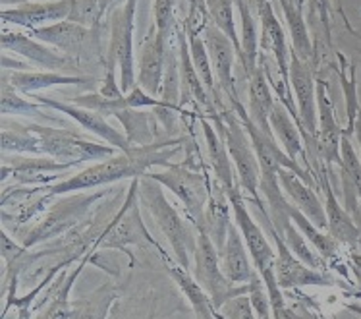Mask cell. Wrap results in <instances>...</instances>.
Listing matches in <instances>:
<instances>
[{
  "instance_id": "obj_36",
  "label": "cell",
  "mask_w": 361,
  "mask_h": 319,
  "mask_svg": "<svg viewBox=\"0 0 361 319\" xmlns=\"http://www.w3.org/2000/svg\"><path fill=\"white\" fill-rule=\"evenodd\" d=\"M89 261H91V253H87L83 260L80 261V265L74 267L68 277H62V281L54 290V296L51 298V302L47 304L44 310L35 315V319H72V300H70V292L74 289L75 281H78V277L81 275L83 267L87 265Z\"/></svg>"
},
{
  "instance_id": "obj_38",
  "label": "cell",
  "mask_w": 361,
  "mask_h": 319,
  "mask_svg": "<svg viewBox=\"0 0 361 319\" xmlns=\"http://www.w3.org/2000/svg\"><path fill=\"white\" fill-rule=\"evenodd\" d=\"M116 119L122 122L126 130V138L130 140L133 148H145L153 145L151 141L155 138L153 132V119L147 112H137L135 109H126L116 112Z\"/></svg>"
},
{
  "instance_id": "obj_6",
  "label": "cell",
  "mask_w": 361,
  "mask_h": 319,
  "mask_svg": "<svg viewBox=\"0 0 361 319\" xmlns=\"http://www.w3.org/2000/svg\"><path fill=\"white\" fill-rule=\"evenodd\" d=\"M147 179L155 180L162 188H166L182 201L185 213L192 223L200 229H205V213L211 198V184L201 172L193 171L188 164L169 163L164 171H149Z\"/></svg>"
},
{
  "instance_id": "obj_35",
  "label": "cell",
  "mask_w": 361,
  "mask_h": 319,
  "mask_svg": "<svg viewBox=\"0 0 361 319\" xmlns=\"http://www.w3.org/2000/svg\"><path fill=\"white\" fill-rule=\"evenodd\" d=\"M288 213H290V217H292V221H294L295 227L300 229V232L305 236V240H307V242L317 250L319 255H321L324 261L334 260V258L338 255V250H340L338 240H336V238H332V234H326L323 229H319L317 224L313 223L305 213H302L300 209L295 207L292 201L288 203Z\"/></svg>"
},
{
  "instance_id": "obj_17",
  "label": "cell",
  "mask_w": 361,
  "mask_h": 319,
  "mask_svg": "<svg viewBox=\"0 0 361 319\" xmlns=\"http://www.w3.org/2000/svg\"><path fill=\"white\" fill-rule=\"evenodd\" d=\"M257 18L261 20V37H259V49L263 56H271L274 68L279 72L282 85L290 90V52L292 49L288 47L284 30H282L279 18L274 14V8L271 2L259 10Z\"/></svg>"
},
{
  "instance_id": "obj_19",
  "label": "cell",
  "mask_w": 361,
  "mask_h": 319,
  "mask_svg": "<svg viewBox=\"0 0 361 319\" xmlns=\"http://www.w3.org/2000/svg\"><path fill=\"white\" fill-rule=\"evenodd\" d=\"M72 12V0H54V2H23L12 10H2L4 25H20L27 31L39 30L44 25L64 22Z\"/></svg>"
},
{
  "instance_id": "obj_50",
  "label": "cell",
  "mask_w": 361,
  "mask_h": 319,
  "mask_svg": "<svg viewBox=\"0 0 361 319\" xmlns=\"http://www.w3.org/2000/svg\"><path fill=\"white\" fill-rule=\"evenodd\" d=\"M128 0H101V8H103V18L111 16L116 8L124 6Z\"/></svg>"
},
{
  "instance_id": "obj_27",
  "label": "cell",
  "mask_w": 361,
  "mask_h": 319,
  "mask_svg": "<svg viewBox=\"0 0 361 319\" xmlns=\"http://www.w3.org/2000/svg\"><path fill=\"white\" fill-rule=\"evenodd\" d=\"M164 265L169 269L170 277L174 279V282L178 284V289L182 290V294L185 296V300L190 302L192 310L195 312V318L197 319H224L221 315V312L214 308V304L211 302V298L207 294L203 287L200 282L193 279L192 271H188L182 265H178L176 261H172L169 255L162 258Z\"/></svg>"
},
{
  "instance_id": "obj_45",
  "label": "cell",
  "mask_w": 361,
  "mask_h": 319,
  "mask_svg": "<svg viewBox=\"0 0 361 319\" xmlns=\"http://www.w3.org/2000/svg\"><path fill=\"white\" fill-rule=\"evenodd\" d=\"M109 319H157V306L155 302H145V304H137V302H120L112 306L111 318Z\"/></svg>"
},
{
  "instance_id": "obj_54",
  "label": "cell",
  "mask_w": 361,
  "mask_h": 319,
  "mask_svg": "<svg viewBox=\"0 0 361 319\" xmlns=\"http://www.w3.org/2000/svg\"><path fill=\"white\" fill-rule=\"evenodd\" d=\"M292 2H294L295 6H300V8H303V4H305V0H292Z\"/></svg>"
},
{
  "instance_id": "obj_22",
  "label": "cell",
  "mask_w": 361,
  "mask_h": 319,
  "mask_svg": "<svg viewBox=\"0 0 361 319\" xmlns=\"http://www.w3.org/2000/svg\"><path fill=\"white\" fill-rule=\"evenodd\" d=\"M271 128H273L274 136L279 138L282 149L286 151L288 155L292 157L294 161H298L305 171H310L317 179V172L311 169L310 157H307V151H305V145H303L302 128L295 122L292 112L288 111V107L282 101L274 103V109L271 112Z\"/></svg>"
},
{
  "instance_id": "obj_44",
  "label": "cell",
  "mask_w": 361,
  "mask_h": 319,
  "mask_svg": "<svg viewBox=\"0 0 361 319\" xmlns=\"http://www.w3.org/2000/svg\"><path fill=\"white\" fill-rule=\"evenodd\" d=\"M247 296H250L251 308H253L257 319H274L271 294H269V289H267V284L261 279V275L257 273V269H255V273L251 275Z\"/></svg>"
},
{
  "instance_id": "obj_12",
  "label": "cell",
  "mask_w": 361,
  "mask_h": 319,
  "mask_svg": "<svg viewBox=\"0 0 361 319\" xmlns=\"http://www.w3.org/2000/svg\"><path fill=\"white\" fill-rule=\"evenodd\" d=\"M27 33L44 45L54 47V49L62 51V54H68L72 59L81 56V54H89L93 51L99 54V30H89V28H83L80 23L70 22V20L44 25L39 30H31Z\"/></svg>"
},
{
  "instance_id": "obj_46",
  "label": "cell",
  "mask_w": 361,
  "mask_h": 319,
  "mask_svg": "<svg viewBox=\"0 0 361 319\" xmlns=\"http://www.w3.org/2000/svg\"><path fill=\"white\" fill-rule=\"evenodd\" d=\"M174 4L176 0H155V8H153L155 28L166 35H170V30L174 25Z\"/></svg>"
},
{
  "instance_id": "obj_32",
  "label": "cell",
  "mask_w": 361,
  "mask_h": 319,
  "mask_svg": "<svg viewBox=\"0 0 361 319\" xmlns=\"http://www.w3.org/2000/svg\"><path fill=\"white\" fill-rule=\"evenodd\" d=\"M238 14H240V62L245 68V76L250 78L251 72L259 66V31L257 18L250 6V0H236Z\"/></svg>"
},
{
  "instance_id": "obj_51",
  "label": "cell",
  "mask_w": 361,
  "mask_h": 319,
  "mask_svg": "<svg viewBox=\"0 0 361 319\" xmlns=\"http://www.w3.org/2000/svg\"><path fill=\"white\" fill-rule=\"evenodd\" d=\"M350 263H352V269H354V275L357 282L361 284V255L360 253H352L350 255Z\"/></svg>"
},
{
  "instance_id": "obj_15",
  "label": "cell",
  "mask_w": 361,
  "mask_h": 319,
  "mask_svg": "<svg viewBox=\"0 0 361 319\" xmlns=\"http://www.w3.org/2000/svg\"><path fill=\"white\" fill-rule=\"evenodd\" d=\"M317 136H315V143H317V153L323 159L326 167H332L336 163L340 164L342 161V138H344V130L334 119V107H332L331 95L326 90V82L317 80Z\"/></svg>"
},
{
  "instance_id": "obj_1",
  "label": "cell",
  "mask_w": 361,
  "mask_h": 319,
  "mask_svg": "<svg viewBox=\"0 0 361 319\" xmlns=\"http://www.w3.org/2000/svg\"><path fill=\"white\" fill-rule=\"evenodd\" d=\"M169 145L172 143H153V145H145V148H133L132 153L120 151L114 157L91 164L70 179L41 188V192H44L43 198H56V195H64V193L93 190L99 186H109L112 182L126 179H141L147 174L151 167H155V164L166 167L169 163H172L169 159L176 153L180 145L172 149H169Z\"/></svg>"
},
{
  "instance_id": "obj_48",
  "label": "cell",
  "mask_w": 361,
  "mask_h": 319,
  "mask_svg": "<svg viewBox=\"0 0 361 319\" xmlns=\"http://www.w3.org/2000/svg\"><path fill=\"white\" fill-rule=\"evenodd\" d=\"M224 310H226V319H257L247 294L230 300L228 304L224 306Z\"/></svg>"
},
{
  "instance_id": "obj_8",
  "label": "cell",
  "mask_w": 361,
  "mask_h": 319,
  "mask_svg": "<svg viewBox=\"0 0 361 319\" xmlns=\"http://www.w3.org/2000/svg\"><path fill=\"white\" fill-rule=\"evenodd\" d=\"M193 279L200 282L214 308L221 312L230 300L247 294L250 284H234L221 267V253L205 230H197V248L193 253Z\"/></svg>"
},
{
  "instance_id": "obj_24",
  "label": "cell",
  "mask_w": 361,
  "mask_h": 319,
  "mask_svg": "<svg viewBox=\"0 0 361 319\" xmlns=\"http://www.w3.org/2000/svg\"><path fill=\"white\" fill-rule=\"evenodd\" d=\"M201 128H203V136H205L207 157H209V163L213 167L214 180L224 188L226 193L236 190V188H242L240 182H238L236 169H234V163L230 159L228 149L224 145V141H222L216 126H214L211 120L201 116Z\"/></svg>"
},
{
  "instance_id": "obj_52",
  "label": "cell",
  "mask_w": 361,
  "mask_h": 319,
  "mask_svg": "<svg viewBox=\"0 0 361 319\" xmlns=\"http://www.w3.org/2000/svg\"><path fill=\"white\" fill-rule=\"evenodd\" d=\"M267 2H271V0H250V6H251V10H253V14L257 16L259 10L265 6Z\"/></svg>"
},
{
  "instance_id": "obj_30",
  "label": "cell",
  "mask_w": 361,
  "mask_h": 319,
  "mask_svg": "<svg viewBox=\"0 0 361 319\" xmlns=\"http://www.w3.org/2000/svg\"><path fill=\"white\" fill-rule=\"evenodd\" d=\"M91 200H93V198H75V200L64 201V203L56 205V207L52 209L51 215L47 217L43 223L39 224L37 229L31 230L30 236L25 238L23 246H25V248L35 246L39 244L41 240H47V238L54 236V234H59V232H62L64 229H68V227L74 223L75 219L83 213V209L89 207Z\"/></svg>"
},
{
  "instance_id": "obj_10",
  "label": "cell",
  "mask_w": 361,
  "mask_h": 319,
  "mask_svg": "<svg viewBox=\"0 0 361 319\" xmlns=\"http://www.w3.org/2000/svg\"><path fill=\"white\" fill-rule=\"evenodd\" d=\"M135 10L137 0H128L116 8L111 20V45L106 62L120 68V88L124 93L135 90V60H133V31H135Z\"/></svg>"
},
{
  "instance_id": "obj_42",
  "label": "cell",
  "mask_w": 361,
  "mask_h": 319,
  "mask_svg": "<svg viewBox=\"0 0 361 319\" xmlns=\"http://www.w3.org/2000/svg\"><path fill=\"white\" fill-rule=\"evenodd\" d=\"M185 28V25H184ZM188 43H190V54H192L193 66L200 74L201 82L207 88V91L211 95H216V82H214V70L213 62H211V56H209V51H207L205 41H203V33H195V31H188Z\"/></svg>"
},
{
  "instance_id": "obj_5",
  "label": "cell",
  "mask_w": 361,
  "mask_h": 319,
  "mask_svg": "<svg viewBox=\"0 0 361 319\" xmlns=\"http://www.w3.org/2000/svg\"><path fill=\"white\" fill-rule=\"evenodd\" d=\"M141 201H140V179H133L130 182L126 200L122 207L116 215L112 217L109 227L104 229L101 236L97 238L93 250L101 248V250H124L130 244L135 246H151L155 248L161 258L166 255L161 246L157 244L151 232L147 230L143 217H141Z\"/></svg>"
},
{
  "instance_id": "obj_39",
  "label": "cell",
  "mask_w": 361,
  "mask_h": 319,
  "mask_svg": "<svg viewBox=\"0 0 361 319\" xmlns=\"http://www.w3.org/2000/svg\"><path fill=\"white\" fill-rule=\"evenodd\" d=\"M336 59H338V74H340V83H342V91L346 97V114H348V126L344 130V134L352 136L354 134L355 120L360 116V103H357V88H355V70L354 66H350V62L342 52H336Z\"/></svg>"
},
{
  "instance_id": "obj_37",
  "label": "cell",
  "mask_w": 361,
  "mask_h": 319,
  "mask_svg": "<svg viewBox=\"0 0 361 319\" xmlns=\"http://www.w3.org/2000/svg\"><path fill=\"white\" fill-rule=\"evenodd\" d=\"M2 151L4 153H18V155H43V145L30 124H2Z\"/></svg>"
},
{
  "instance_id": "obj_41",
  "label": "cell",
  "mask_w": 361,
  "mask_h": 319,
  "mask_svg": "<svg viewBox=\"0 0 361 319\" xmlns=\"http://www.w3.org/2000/svg\"><path fill=\"white\" fill-rule=\"evenodd\" d=\"M2 114L10 116H37V119H51L49 107H44L39 101H27L20 97V91L14 90L10 83L2 82Z\"/></svg>"
},
{
  "instance_id": "obj_18",
  "label": "cell",
  "mask_w": 361,
  "mask_h": 319,
  "mask_svg": "<svg viewBox=\"0 0 361 319\" xmlns=\"http://www.w3.org/2000/svg\"><path fill=\"white\" fill-rule=\"evenodd\" d=\"M203 41H205L207 51L213 62L216 82L224 91V95L230 99V103H234L238 101L236 82H234V60L238 56L236 47L213 22L203 30Z\"/></svg>"
},
{
  "instance_id": "obj_49",
  "label": "cell",
  "mask_w": 361,
  "mask_h": 319,
  "mask_svg": "<svg viewBox=\"0 0 361 319\" xmlns=\"http://www.w3.org/2000/svg\"><path fill=\"white\" fill-rule=\"evenodd\" d=\"M0 244H2V260H4V265L10 269L14 267L16 261L20 260L23 253H25V250H27L25 246L16 244L14 240L8 236L6 230H2V240H0Z\"/></svg>"
},
{
  "instance_id": "obj_29",
  "label": "cell",
  "mask_w": 361,
  "mask_h": 319,
  "mask_svg": "<svg viewBox=\"0 0 361 319\" xmlns=\"http://www.w3.org/2000/svg\"><path fill=\"white\" fill-rule=\"evenodd\" d=\"M72 169V164H64L54 161L51 157H35V159H27V157H8L4 153L2 157V180L6 182L10 176L20 182H37L41 176L47 174H60V172ZM52 180V176H47Z\"/></svg>"
},
{
  "instance_id": "obj_20",
  "label": "cell",
  "mask_w": 361,
  "mask_h": 319,
  "mask_svg": "<svg viewBox=\"0 0 361 319\" xmlns=\"http://www.w3.org/2000/svg\"><path fill=\"white\" fill-rule=\"evenodd\" d=\"M329 176H331V167L324 164L323 169L317 172V180L324 192V211H326V221H329V234L336 238L340 244L354 248V246L360 244L361 229L355 224L346 207H342L338 203Z\"/></svg>"
},
{
  "instance_id": "obj_25",
  "label": "cell",
  "mask_w": 361,
  "mask_h": 319,
  "mask_svg": "<svg viewBox=\"0 0 361 319\" xmlns=\"http://www.w3.org/2000/svg\"><path fill=\"white\" fill-rule=\"evenodd\" d=\"M221 267L224 275L234 284H250L251 275L255 273V265L251 261L247 252V246L243 242V236L238 229L236 221L230 224L226 244L222 246L221 252Z\"/></svg>"
},
{
  "instance_id": "obj_13",
  "label": "cell",
  "mask_w": 361,
  "mask_h": 319,
  "mask_svg": "<svg viewBox=\"0 0 361 319\" xmlns=\"http://www.w3.org/2000/svg\"><path fill=\"white\" fill-rule=\"evenodd\" d=\"M166 56H169V35L153 28L149 31L145 43L140 51L137 62V85L149 95L161 99L164 72H166Z\"/></svg>"
},
{
  "instance_id": "obj_28",
  "label": "cell",
  "mask_w": 361,
  "mask_h": 319,
  "mask_svg": "<svg viewBox=\"0 0 361 319\" xmlns=\"http://www.w3.org/2000/svg\"><path fill=\"white\" fill-rule=\"evenodd\" d=\"M2 82L10 83L20 93H37L54 85H81L91 82V78L66 76L62 72H33V70H2Z\"/></svg>"
},
{
  "instance_id": "obj_11",
  "label": "cell",
  "mask_w": 361,
  "mask_h": 319,
  "mask_svg": "<svg viewBox=\"0 0 361 319\" xmlns=\"http://www.w3.org/2000/svg\"><path fill=\"white\" fill-rule=\"evenodd\" d=\"M290 85L300 114L303 134L310 140L317 136V82L313 76V64L302 60L294 51L290 52Z\"/></svg>"
},
{
  "instance_id": "obj_31",
  "label": "cell",
  "mask_w": 361,
  "mask_h": 319,
  "mask_svg": "<svg viewBox=\"0 0 361 319\" xmlns=\"http://www.w3.org/2000/svg\"><path fill=\"white\" fill-rule=\"evenodd\" d=\"M230 213L232 211V203H230L228 193L224 192L216 180L214 184L211 186V198H209V205H207V213H205V230L207 234L211 236V240L216 246V250L221 252L222 246L226 244V238H228V230H230Z\"/></svg>"
},
{
  "instance_id": "obj_33",
  "label": "cell",
  "mask_w": 361,
  "mask_h": 319,
  "mask_svg": "<svg viewBox=\"0 0 361 319\" xmlns=\"http://www.w3.org/2000/svg\"><path fill=\"white\" fill-rule=\"evenodd\" d=\"M116 300H118L116 287L111 282H103L87 296L72 300V319H109Z\"/></svg>"
},
{
  "instance_id": "obj_2",
  "label": "cell",
  "mask_w": 361,
  "mask_h": 319,
  "mask_svg": "<svg viewBox=\"0 0 361 319\" xmlns=\"http://www.w3.org/2000/svg\"><path fill=\"white\" fill-rule=\"evenodd\" d=\"M230 203H232V211H234V221H236L238 229L242 232L243 242L247 246V252L251 255V261L261 275V279L269 289L271 294V304H273V315L274 319H282L284 312V298H282V289L279 287L276 281V273H274V261H276V252L269 242L265 234V229L251 217L250 207L245 203L242 188H236L228 193Z\"/></svg>"
},
{
  "instance_id": "obj_26",
  "label": "cell",
  "mask_w": 361,
  "mask_h": 319,
  "mask_svg": "<svg viewBox=\"0 0 361 319\" xmlns=\"http://www.w3.org/2000/svg\"><path fill=\"white\" fill-rule=\"evenodd\" d=\"M247 95H250V107H247L250 119L267 136L274 138L273 128H271V112H273L276 99L273 97V85H271L269 78H267L265 68L261 66V64L251 72Z\"/></svg>"
},
{
  "instance_id": "obj_23",
  "label": "cell",
  "mask_w": 361,
  "mask_h": 319,
  "mask_svg": "<svg viewBox=\"0 0 361 319\" xmlns=\"http://www.w3.org/2000/svg\"><path fill=\"white\" fill-rule=\"evenodd\" d=\"M279 180H281L284 195L294 203L295 207L310 217L311 221L317 224L319 229H329L324 203H321V200L317 198L315 188H311V186L307 184V182H303L294 171H288V169H281V171H279Z\"/></svg>"
},
{
  "instance_id": "obj_9",
  "label": "cell",
  "mask_w": 361,
  "mask_h": 319,
  "mask_svg": "<svg viewBox=\"0 0 361 319\" xmlns=\"http://www.w3.org/2000/svg\"><path fill=\"white\" fill-rule=\"evenodd\" d=\"M31 130L41 138L43 155L64 164H80L83 161H104L109 157L120 153L112 145H99L93 141L83 140L81 136L70 130H56L41 124H30Z\"/></svg>"
},
{
  "instance_id": "obj_16",
  "label": "cell",
  "mask_w": 361,
  "mask_h": 319,
  "mask_svg": "<svg viewBox=\"0 0 361 319\" xmlns=\"http://www.w3.org/2000/svg\"><path fill=\"white\" fill-rule=\"evenodd\" d=\"M0 43H2V49L6 52H14L18 56H22L25 62L47 68L51 72H59V70H68L70 66H75L74 59L44 47V43L31 37L30 33L10 31L4 28Z\"/></svg>"
},
{
  "instance_id": "obj_47",
  "label": "cell",
  "mask_w": 361,
  "mask_h": 319,
  "mask_svg": "<svg viewBox=\"0 0 361 319\" xmlns=\"http://www.w3.org/2000/svg\"><path fill=\"white\" fill-rule=\"evenodd\" d=\"M310 4V16H317L323 30L324 43L331 47V0H307Z\"/></svg>"
},
{
  "instance_id": "obj_34",
  "label": "cell",
  "mask_w": 361,
  "mask_h": 319,
  "mask_svg": "<svg viewBox=\"0 0 361 319\" xmlns=\"http://www.w3.org/2000/svg\"><path fill=\"white\" fill-rule=\"evenodd\" d=\"M279 4L282 8L288 30H290L292 51L302 60L313 62V59H315V47H313V39L310 35L307 22L303 18V8L295 6L292 0H279Z\"/></svg>"
},
{
  "instance_id": "obj_14",
  "label": "cell",
  "mask_w": 361,
  "mask_h": 319,
  "mask_svg": "<svg viewBox=\"0 0 361 319\" xmlns=\"http://www.w3.org/2000/svg\"><path fill=\"white\" fill-rule=\"evenodd\" d=\"M35 101H39L44 107H49L52 111H59L62 114H66L72 120H75L83 130H87L91 134H97L99 138H103L109 145H112L114 149H118L122 153H132L133 145L130 143V140L126 138V134H122L120 130L112 126L111 122L106 120V116L99 114L95 111H89V109H83V107H78V104H68L62 103V101H54V99H49V97H33Z\"/></svg>"
},
{
  "instance_id": "obj_4",
  "label": "cell",
  "mask_w": 361,
  "mask_h": 319,
  "mask_svg": "<svg viewBox=\"0 0 361 319\" xmlns=\"http://www.w3.org/2000/svg\"><path fill=\"white\" fill-rule=\"evenodd\" d=\"M213 124L216 126L224 145L228 149L242 190L247 192L250 201H253V203L263 201V198L259 195L261 167H259L255 149L251 145L250 136L245 132L240 116L234 111L216 112V114H213Z\"/></svg>"
},
{
  "instance_id": "obj_7",
  "label": "cell",
  "mask_w": 361,
  "mask_h": 319,
  "mask_svg": "<svg viewBox=\"0 0 361 319\" xmlns=\"http://www.w3.org/2000/svg\"><path fill=\"white\" fill-rule=\"evenodd\" d=\"M253 203V201H251ZM253 207L259 211V224L267 230V234L273 238L274 246H276V261H274V273H276V281L281 289H300V287H331L334 284V279L326 271H317V269L310 267L307 263H303L298 255H295L284 238L276 232L273 224V219L269 215V207L265 201L253 203Z\"/></svg>"
},
{
  "instance_id": "obj_21",
  "label": "cell",
  "mask_w": 361,
  "mask_h": 319,
  "mask_svg": "<svg viewBox=\"0 0 361 319\" xmlns=\"http://www.w3.org/2000/svg\"><path fill=\"white\" fill-rule=\"evenodd\" d=\"M174 39L178 43V68H180V85H182V99L192 101L195 107L205 109L211 114H216L214 104L209 101V91L201 82L197 70L193 66L192 54H190V43H188V33L184 25L176 23L174 25Z\"/></svg>"
},
{
  "instance_id": "obj_43",
  "label": "cell",
  "mask_w": 361,
  "mask_h": 319,
  "mask_svg": "<svg viewBox=\"0 0 361 319\" xmlns=\"http://www.w3.org/2000/svg\"><path fill=\"white\" fill-rule=\"evenodd\" d=\"M68 20L89 30H99V23L103 22L101 0H72V12Z\"/></svg>"
},
{
  "instance_id": "obj_53",
  "label": "cell",
  "mask_w": 361,
  "mask_h": 319,
  "mask_svg": "<svg viewBox=\"0 0 361 319\" xmlns=\"http://www.w3.org/2000/svg\"><path fill=\"white\" fill-rule=\"evenodd\" d=\"M354 134H355V138H357V143H360V151H361V111H360V116H357V120H355Z\"/></svg>"
},
{
  "instance_id": "obj_40",
  "label": "cell",
  "mask_w": 361,
  "mask_h": 319,
  "mask_svg": "<svg viewBox=\"0 0 361 319\" xmlns=\"http://www.w3.org/2000/svg\"><path fill=\"white\" fill-rule=\"evenodd\" d=\"M209 12L211 22L234 43L240 56V33L236 28V16H234V6L236 0H203Z\"/></svg>"
},
{
  "instance_id": "obj_3",
  "label": "cell",
  "mask_w": 361,
  "mask_h": 319,
  "mask_svg": "<svg viewBox=\"0 0 361 319\" xmlns=\"http://www.w3.org/2000/svg\"><path fill=\"white\" fill-rule=\"evenodd\" d=\"M140 201L141 205L151 213V217L155 219L157 227L161 229L164 238L169 240L178 265L192 271L193 253L197 248V236H193L192 230L188 229V224L184 223V219L180 217L176 207L166 200L164 188L155 180L141 176Z\"/></svg>"
}]
</instances>
